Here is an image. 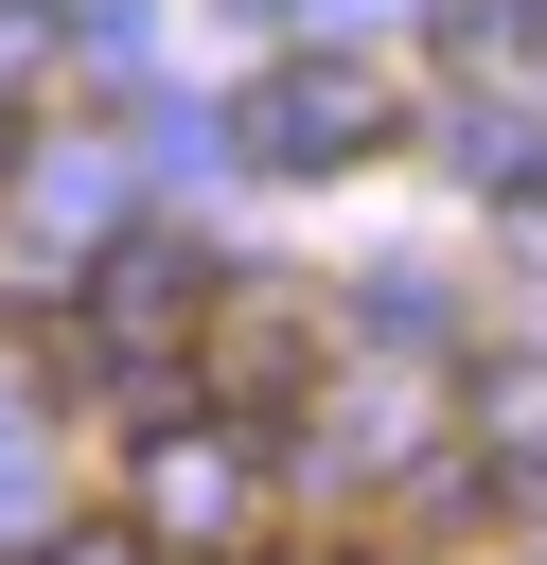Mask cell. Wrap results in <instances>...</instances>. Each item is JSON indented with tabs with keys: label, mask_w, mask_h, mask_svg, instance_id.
Here are the masks:
<instances>
[{
	"label": "cell",
	"mask_w": 547,
	"mask_h": 565,
	"mask_svg": "<svg viewBox=\"0 0 547 565\" xmlns=\"http://www.w3.org/2000/svg\"><path fill=\"white\" fill-rule=\"evenodd\" d=\"M441 35H459V53H529V0H459Z\"/></svg>",
	"instance_id": "obj_3"
},
{
	"label": "cell",
	"mask_w": 547,
	"mask_h": 565,
	"mask_svg": "<svg viewBox=\"0 0 547 565\" xmlns=\"http://www.w3.org/2000/svg\"><path fill=\"white\" fill-rule=\"evenodd\" d=\"M0 177H18V124H0Z\"/></svg>",
	"instance_id": "obj_4"
},
{
	"label": "cell",
	"mask_w": 547,
	"mask_h": 565,
	"mask_svg": "<svg viewBox=\"0 0 547 565\" xmlns=\"http://www.w3.org/2000/svg\"><path fill=\"white\" fill-rule=\"evenodd\" d=\"M371 141H388V88L335 71V53H300V71L247 88V159H282V177H335V159H371Z\"/></svg>",
	"instance_id": "obj_1"
},
{
	"label": "cell",
	"mask_w": 547,
	"mask_h": 565,
	"mask_svg": "<svg viewBox=\"0 0 547 565\" xmlns=\"http://www.w3.org/2000/svg\"><path fill=\"white\" fill-rule=\"evenodd\" d=\"M194 318H212V247L141 230V247H106V282H88V335H71V353H176Z\"/></svg>",
	"instance_id": "obj_2"
}]
</instances>
